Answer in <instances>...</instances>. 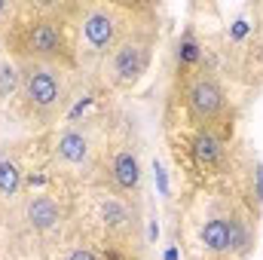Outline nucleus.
<instances>
[{
    "label": "nucleus",
    "mask_w": 263,
    "mask_h": 260,
    "mask_svg": "<svg viewBox=\"0 0 263 260\" xmlns=\"http://www.w3.org/2000/svg\"><path fill=\"white\" fill-rule=\"evenodd\" d=\"M202 43L193 37V31H187L181 40H178V67L181 70H193V67L202 65Z\"/></svg>",
    "instance_id": "nucleus-10"
},
{
    "label": "nucleus",
    "mask_w": 263,
    "mask_h": 260,
    "mask_svg": "<svg viewBox=\"0 0 263 260\" xmlns=\"http://www.w3.org/2000/svg\"><path fill=\"white\" fill-rule=\"evenodd\" d=\"M107 144L98 141V135L92 126H77V123H67L52 135L49 141V159H52V169L62 181H73V184H83V181H95V172L101 169V153H104ZM55 178V181H59Z\"/></svg>",
    "instance_id": "nucleus-5"
},
{
    "label": "nucleus",
    "mask_w": 263,
    "mask_h": 260,
    "mask_svg": "<svg viewBox=\"0 0 263 260\" xmlns=\"http://www.w3.org/2000/svg\"><path fill=\"white\" fill-rule=\"evenodd\" d=\"M165 260H178V251H175V248H168V254H165Z\"/></svg>",
    "instance_id": "nucleus-14"
},
{
    "label": "nucleus",
    "mask_w": 263,
    "mask_h": 260,
    "mask_svg": "<svg viewBox=\"0 0 263 260\" xmlns=\"http://www.w3.org/2000/svg\"><path fill=\"white\" fill-rule=\"evenodd\" d=\"M107 178H110V187L117 193L129 196V199L138 196V190H141V159H138V150L129 141H120L117 147H110Z\"/></svg>",
    "instance_id": "nucleus-7"
},
{
    "label": "nucleus",
    "mask_w": 263,
    "mask_h": 260,
    "mask_svg": "<svg viewBox=\"0 0 263 260\" xmlns=\"http://www.w3.org/2000/svg\"><path fill=\"white\" fill-rule=\"evenodd\" d=\"M18 15V3H0V34L9 31V25L15 22Z\"/></svg>",
    "instance_id": "nucleus-12"
},
{
    "label": "nucleus",
    "mask_w": 263,
    "mask_h": 260,
    "mask_svg": "<svg viewBox=\"0 0 263 260\" xmlns=\"http://www.w3.org/2000/svg\"><path fill=\"white\" fill-rule=\"evenodd\" d=\"M184 73V86H181V98H184V110L187 120L196 129H211L227 135V117H230V101L227 92L220 86V80L205 67V62L193 70H181Z\"/></svg>",
    "instance_id": "nucleus-6"
},
{
    "label": "nucleus",
    "mask_w": 263,
    "mask_h": 260,
    "mask_svg": "<svg viewBox=\"0 0 263 260\" xmlns=\"http://www.w3.org/2000/svg\"><path fill=\"white\" fill-rule=\"evenodd\" d=\"M73 12L77 6L62 3H25L18 6L15 22L3 34V43L9 49V59L15 62H73Z\"/></svg>",
    "instance_id": "nucleus-1"
},
{
    "label": "nucleus",
    "mask_w": 263,
    "mask_h": 260,
    "mask_svg": "<svg viewBox=\"0 0 263 260\" xmlns=\"http://www.w3.org/2000/svg\"><path fill=\"white\" fill-rule=\"evenodd\" d=\"M254 193H257V202H263V162H257V172H254Z\"/></svg>",
    "instance_id": "nucleus-13"
},
{
    "label": "nucleus",
    "mask_w": 263,
    "mask_h": 260,
    "mask_svg": "<svg viewBox=\"0 0 263 260\" xmlns=\"http://www.w3.org/2000/svg\"><path fill=\"white\" fill-rule=\"evenodd\" d=\"M153 43H156V22L153 12H147L129 34L117 43V49L101 62L98 67V83L110 92H129L135 89L153 59Z\"/></svg>",
    "instance_id": "nucleus-4"
},
{
    "label": "nucleus",
    "mask_w": 263,
    "mask_h": 260,
    "mask_svg": "<svg viewBox=\"0 0 263 260\" xmlns=\"http://www.w3.org/2000/svg\"><path fill=\"white\" fill-rule=\"evenodd\" d=\"M190 147V159L199 172H217L223 165V156H227V138L220 132L211 129H196L187 141Z\"/></svg>",
    "instance_id": "nucleus-8"
},
{
    "label": "nucleus",
    "mask_w": 263,
    "mask_h": 260,
    "mask_svg": "<svg viewBox=\"0 0 263 260\" xmlns=\"http://www.w3.org/2000/svg\"><path fill=\"white\" fill-rule=\"evenodd\" d=\"M147 12H153V9L141 6V3H114V0L77 6V12H73V62H77V67L98 73L101 62L117 49V43Z\"/></svg>",
    "instance_id": "nucleus-2"
},
{
    "label": "nucleus",
    "mask_w": 263,
    "mask_h": 260,
    "mask_svg": "<svg viewBox=\"0 0 263 260\" xmlns=\"http://www.w3.org/2000/svg\"><path fill=\"white\" fill-rule=\"evenodd\" d=\"M18 62L15 59H0V98H9L12 92L18 95Z\"/></svg>",
    "instance_id": "nucleus-11"
},
{
    "label": "nucleus",
    "mask_w": 263,
    "mask_h": 260,
    "mask_svg": "<svg viewBox=\"0 0 263 260\" xmlns=\"http://www.w3.org/2000/svg\"><path fill=\"white\" fill-rule=\"evenodd\" d=\"M25 196V172L18 159L0 156V205H18Z\"/></svg>",
    "instance_id": "nucleus-9"
},
{
    "label": "nucleus",
    "mask_w": 263,
    "mask_h": 260,
    "mask_svg": "<svg viewBox=\"0 0 263 260\" xmlns=\"http://www.w3.org/2000/svg\"><path fill=\"white\" fill-rule=\"evenodd\" d=\"M18 101L28 120L52 126L73 95V67L55 62H18Z\"/></svg>",
    "instance_id": "nucleus-3"
}]
</instances>
